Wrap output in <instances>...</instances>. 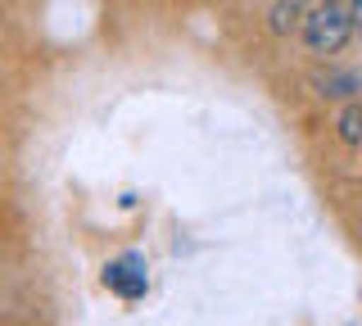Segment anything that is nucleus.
Here are the masks:
<instances>
[{
  "instance_id": "1",
  "label": "nucleus",
  "mask_w": 362,
  "mask_h": 326,
  "mask_svg": "<svg viewBox=\"0 0 362 326\" xmlns=\"http://www.w3.org/2000/svg\"><path fill=\"white\" fill-rule=\"evenodd\" d=\"M349 37H354V5L349 0H326L303 18V41L313 54H335Z\"/></svg>"
},
{
  "instance_id": "2",
  "label": "nucleus",
  "mask_w": 362,
  "mask_h": 326,
  "mask_svg": "<svg viewBox=\"0 0 362 326\" xmlns=\"http://www.w3.org/2000/svg\"><path fill=\"white\" fill-rule=\"evenodd\" d=\"M105 286H109V290H118L122 299H141V295H145V286H150V281H145V263H141L136 254L113 258V263L105 267Z\"/></svg>"
},
{
  "instance_id": "3",
  "label": "nucleus",
  "mask_w": 362,
  "mask_h": 326,
  "mask_svg": "<svg viewBox=\"0 0 362 326\" xmlns=\"http://www.w3.org/2000/svg\"><path fill=\"white\" fill-rule=\"evenodd\" d=\"M335 127H339V141L344 145H362V105H349Z\"/></svg>"
},
{
  "instance_id": "4",
  "label": "nucleus",
  "mask_w": 362,
  "mask_h": 326,
  "mask_svg": "<svg viewBox=\"0 0 362 326\" xmlns=\"http://www.w3.org/2000/svg\"><path fill=\"white\" fill-rule=\"evenodd\" d=\"M299 14H303L299 0H281V5L272 9V32H290V28H299V23H303Z\"/></svg>"
},
{
  "instance_id": "5",
  "label": "nucleus",
  "mask_w": 362,
  "mask_h": 326,
  "mask_svg": "<svg viewBox=\"0 0 362 326\" xmlns=\"http://www.w3.org/2000/svg\"><path fill=\"white\" fill-rule=\"evenodd\" d=\"M349 86H362V77H358V73L331 77V82H326V95H349Z\"/></svg>"
}]
</instances>
